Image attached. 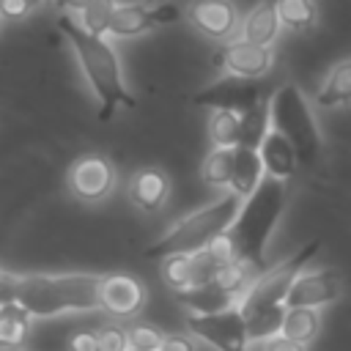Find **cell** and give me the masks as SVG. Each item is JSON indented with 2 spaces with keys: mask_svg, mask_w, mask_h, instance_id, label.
<instances>
[{
  "mask_svg": "<svg viewBox=\"0 0 351 351\" xmlns=\"http://www.w3.org/2000/svg\"><path fill=\"white\" fill-rule=\"evenodd\" d=\"M101 277L88 271L69 274H5L0 271V307L14 304L30 318L101 310Z\"/></svg>",
  "mask_w": 351,
  "mask_h": 351,
  "instance_id": "cell-1",
  "label": "cell"
},
{
  "mask_svg": "<svg viewBox=\"0 0 351 351\" xmlns=\"http://www.w3.org/2000/svg\"><path fill=\"white\" fill-rule=\"evenodd\" d=\"M58 30L74 47V55L82 66V74H85V80H88L96 101H99V118L107 121L118 107H134V99L123 85L121 60H118L115 49L110 47V41H104V36L88 33L80 25V19H74L71 14L58 16Z\"/></svg>",
  "mask_w": 351,
  "mask_h": 351,
  "instance_id": "cell-2",
  "label": "cell"
},
{
  "mask_svg": "<svg viewBox=\"0 0 351 351\" xmlns=\"http://www.w3.org/2000/svg\"><path fill=\"white\" fill-rule=\"evenodd\" d=\"M285 203H288V184L269 178V176L250 197L241 200V208L228 230L236 261L263 269V255H266L269 239L277 230V222L285 211Z\"/></svg>",
  "mask_w": 351,
  "mask_h": 351,
  "instance_id": "cell-3",
  "label": "cell"
},
{
  "mask_svg": "<svg viewBox=\"0 0 351 351\" xmlns=\"http://www.w3.org/2000/svg\"><path fill=\"white\" fill-rule=\"evenodd\" d=\"M241 208V197L228 192L219 195L217 200L206 203L203 208L186 214L184 219H178L165 236H159L151 247H148V258H170V255H184V252H200L208 244H214L217 239H222L236 214Z\"/></svg>",
  "mask_w": 351,
  "mask_h": 351,
  "instance_id": "cell-4",
  "label": "cell"
},
{
  "mask_svg": "<svg viewBox=\"0 0 351 351\" xmlns=\"http://www.w3.org/2000/svg\"><path fill=\"white\" fill-rule=\"evenodd\" d=\"M269 107H271V129L280 132L296 148L302 165H313L321 156L324 140H321V129L313 115V107L302 93V88L293 82L280 85L271 93Z\"/></svg>",
  "mask_w": 351,
  "mask_h": 351,
  "instance_id": "cell-5",
  "label": "cell"
},
{
  "mask_svg": "<svg viewBox=\"0 0 351 351\" xmlns=\"http://www.w3.org/2000/svg\"><path fill=\"white\" fill-rule=\"evenodd\" d=\"M233 261H236V252H233V244L225 233L222 239H217L214 244H208L200 252H184V255L165 258L162 261V280L173 293H184V291H192V288L211 282Z\"/></svg>",
  "mask_w": 351,
  "mask_h": 351,
  "instance_id": "cell-6",
  "label": "cell"
},
{
  "mask_svg": "<svg viewBox=\"0 0 351 351\" xmlns=\"http://www.w3.org/2000/svg\"><path fill=\"white\" fill-rule=\"evenodd\" d=\"M318 247H321V241L313 239V241H307L304 247H299L291 258L280 261V263L271 266V269H263V271L255 277V282L247 288V293L241 296V302H239L241 313L261 310V307H274V304H285V299H288V293H291V285H293L296 277L304 271V263L313 261V255L318 252Z\"/></svg>",
  "mask_w": 351,
  "mask_h": 351,
  "instance_id": "cell-7",
  "label": "cell"
},
{
  "mask_svg": "<svg viewBox=\"0 0 351 351\" xmlns=\"http://www.w3.org/2000/svg\"><path fill=\"white\" fill-rule=\"evenodd\" d=\"M186 326L197 340H206L217 351H250V332L241 307L206 313V315L189 313Z\"/></svg>",
  "mask_w": 351,
  "mask_h": 351,
  "instance_id": "cell-8",
  "label": "cell"
},
{
  "mask_svg": "<svg viewBox=\"0 0 351 351\" xmlns=\"http://www.w3.org/2000/svg\"><path fill=\"white\" fill-rule=\"evenodd\" d=\"M192 101L197 107H208V110H228V112H247L255 104L263 101V88L258 85V80H241V77H219L217 82L200 88Z\"/></svg>",
  "mask_w": 351,
  "mask_h": 351,
  "instance_id": "cell-9",
  "label": "cell"
},
{
  "mask_svg": "<svg viewBox=\"0 0 351 351\" xmlns=\"http://www.w3.org/2000/svg\"><path fill=\"white\" fill-rule=\"evenodd\" d=\"M69 189L77 200L82 203H99L104 200L112 186H115V170L112 165L99 156V154H88V156H80L71 167H69Z\"/></svg>",
  "mask_w": 351,
  "mask_h": 351,
  "instance_id": "cell-10",
  "label": "cell"
},
{
  "mask_svg": "<svg viewBox=\"0 0 351 351\" xmlns=\"http://www.w3.org/2000/svg\"><path fill=\"white\" fill-rule=\"evenodd\" d=\"M343 291H346V285H343V277L337 269H313V271H302L296 277L285 304L321 310L326 304H335L343 296Z\"/></svg>",
  "mask_w": 351,
  "mask_h": 351,
  "instance_id": "cell-11",
  "label": "cell"
},
{
  "mask_svg": "<svg viewBox=\"0 0 351 351\" xmlns=\"http://www.w3.org/2000/svg\"><path fill=\"white\" fill-rule=\"evenodd\" d=\"M217 66L230 77L261 80L274 66V52L269 47H258L244 38H233L217 49Z\"/></svg>",
  "mask_w": 351,
  "mask_h": 351,
  "instance_id": "cell-12",
  "label": "cell"
},
{
  "mask_svg": "<svg viewBox=\"0 0 351 351\" xmlns=\"http://www.w3.org/2000/svg\"><path fill=\"white\" fill-rule=\"evenodd\" d=\"M186 19L195 30L214 41H233L241 27V16L233 0H192L186 5Z\"/></svg>",
  "mask_w": 351,
  "mask_h": 351,
  "instance_id": "cell-13",
  "label": "cell"
},
{
  "mask_svg": "<svg viewBox=\"0 0 351 351\" xmlns=\"http://www.w3.org/2000/svg\"><path fill=\"white\" fill-rule=\"evenodd\" d=\"M145 285L132 274H104L99 288L101 310L112 318H134L145 304Z\"/></svg>",
  "mask_w": 351,
  "mask_h": 351,
  "instance_id": "cell-14",
  "label": "cell"
},
{
  "mask_svg": "<svg viewBox=\"0 0 351 351\" xmlns=\"http://www.w3.org/2000/svg\"><path fill=\"white\" fill-rule=\"evenodd\" d=\"M129 197L143 211H159L170 197V178L159 167H143L129 181Z\"/></svg>",
  "mask_w": 351,
  "mask_h": 351,
  "instance_id": "cell-15",
  "label": "cell"
},
{
  "mask_svg": "<svg viewBox=\"0 0 351 351\" xmlns=\"http://www.w3.org/2000/svg\"><path fill=\"white\" fill-rule=\"evenodd\" d=\"M280 27H282V22H280V14H277L274 0H261V3H255L244 14V19H241V36L239 38L271 49V44L280 36Z\"/></svg>",
  "mask_w": 351,
  "mask_h": 351,
  "instance_id": "cell-16",
  "label": "cell"
},
{
  "mask_svg": "<svg viewBox=\"0 0 351 351\" xmlns=\"http://www.w3.org/2000/svg\"><path fill=\"white\" fill-rule=\"evenodd\" d=\"M258 151H261L266 176H269V178H277V181H285V184L293 178L296 167L302 165L296 148H293L280 132H274V129L266 134V140H263V145H261Z\"/></svg>",
  "mask_w": 351,
  "mask_h": 351,
  "instance_id": "cell-17",
  "label": "cell"
},
{
  "mask_svg": "<svg viewBox=\"0 0 351 351\" xmlns=\"http://www.w3.org/2000/svg\"><path fill=\"white\" fill-rule=\"evenodd\" d=\"M266 178V167L261 159V151L236 145L233 151V178H230V192L239 195L241 200L250 197Z\"/></svg>",
  "mask_w": 351,
  "mask_h": 351,
  "instance_id": "cell-18",
  "label": "cell"
},
{
  "mask_svg": "<svg viewBox=\"0 0 351 351\" xmlns=\"http://www.w3.org/2000/svg\"><path fill=\"white\" fill-rule=\"evenodd\" d=\"M176 299L195 315H206V313H222V310H230V307H239V296L230 293L225 285H219L217 280L200 285V288H192V291H184V293H176Z\"/></svg>",
  "mask_w": 351,
  "mask_h": 351,
  "instance_id": "cell-19",
  "label": "cell"
},
{
  "mask_svg": "<svg viewBox=\"0 0 351 351\" xmlns=\"http://www.w3.org/2000/svg\"><path fill=\"white\" fill-rule=\"evenodd\" d=\"M315 104L321 110H340V107H351V58L337 60L324 82L315 90Z\"/></svg>",
  "mask_w": 351,
  "mask_h": 351,
  "instance_id": "cell-20",
  "label": "cell"
},
{
  "mask_svg": "<svg viewBox=\"0 0 351 351\" xmlns=\"http://www.w3.org/2000/svg\"><path fill=\"white\" fill-rule=\"evenodd\" d=\"M156 27V14L154 8L148 5H140V3H121L112 14V22H110V36H118V38H132V36H140L145 30Z\"/></svg>",
  "mask_w": 351,
  "mask_h": 351,
  "instance_id": "cell-21",
  "label": "cell"
},
{
  "mask_svg": "<svg viewBox=\"0 0 351 351\" xmlns=\"http://www.w3.org/2000/svg\"><path fill=\"white\" fill-rule=\"evenodd\" d=\"M285 313H288V304H274V307H261V310L244 313L250 343H266V340L282 335Z\"/></svg>",
  "mask_w": 351,
  "mask_h": 351,
  "instance_id": "cell-22",
  "label": "cell"
},
{
  "mask_svg": "<svg viewBox=\"0 0 351 351\" xmlns=\"http://www.w3.org/2000/svg\"><path fill=\"white\" fill-rule=\"evenodd\" d=\"M271 132V107L269 99H263L261 104H255L252 110L241 112V134H239V145L244 148H261L266 134Z\"/></svg>",
  "mask_w": 351,
  "mask_h": 351,
  "instance_id": "cell-23",
  "label": "cell"
},
{
  "mask_svg": "<svg viewBox=\"0 0 351 351\" xmlns=\"http://www.w3.org/2000/svg\"><path fill=\"white\" fill-rule=\"evenodd\" d=\"M282 27L293 33H307L318 22V5L315 0H274Z\"/></svg>",
  "mask_w": 351,
  "mask_h": 351,
  "instance_id": "cell-24",
  "label": "cell"
},
{
  "mask_svg": "<svg viewBox=\"0 0 351 351\" xmlns=\"http://www.w3.org/2000/svg\"><path fill=\"white\" fill-rule=\"evenodd\" d=\"M318 329H321L318 310H310V307H288L285 324H282V335L288 340H296V343L307 346L310 340L318 337Z\"/></svg>",
  "mask_w": 351,
  "mask_h": 351,
  "instance_id": "cell-25",
  "label": "cell"
},
{
  "mask_svg": "<svg viewBox=\"0 0 351 351\" xmlns=\"http://www.w3.org/2000/svg\"><path fill=\"white\" fill-rule=\"evenodd\" d=\"M30 315L14 304L0 307V348H19L30 335Z\"/></svg>",
  "mask_w": 351,
  "mask_h": 351,
  "instance_id": "cell-26",
  "label": "cell"
},
{
  "mask_svg": "<svg viewBox=\"0 0 351 351\" xmlns=\"http://www.w3.org/2000/svg\"><path fill=\"white\" fill-rule=\"evenodd\" d=\"M241 134V115L228 110H211L208 115V140L214 148H236Z\"/></svg>",
  "mask_w": 351,
  "mask_h": 351,
  "instance_id": "cell-27",
  "label": "cell"
},
{
  "mask_svg": "<svg viewBox=\"0 0 351 351\" xmlns=\"http://www.w3.org/2000/svg\"><path fill=\"white\" fill-rule=\"evenodd\" d=\"M233 151L236 148H211L200 165V178L208 186H230L233 178Z\"/></svg>",
  "mask_w": 351,
  "mask_h": 351,
  "instance_id": "cell-28",
  "label": "cell"
},
{
  "mask_svg": "<svg viewBox=\"0 0 351 351\" xmlns=\"http://www.w3.org/2000/svg\"><path fill=\"white\" fill-rule=\"evenodd\" d=\"M118 3L115 0H93L82 14H80V25L93 33V36H104L110 33V22H112V14H115Z\"/></svg>",
  "mask_w": 351,
  "mask_h": 351,
  "instance_id": "cell-29",
  "label": "cell"
},
{
  "mask_svg": "<svg viewBox=\"0 0 351 351\" xmlns=\"http://www.w3.org/2000/svg\"><path fill=\"white\" fill-rule=\"evenodd\" d=\"M126 335H129V348L134 351H159L165 340V335L154 324H134L126 329Z\"/></svg>",
  "mask_w": 351,
  "mask_h": 351,
  "instance_id": "cell-30",
  "label": "cell"
},
{
  "mask_svg": "<svg viewBox=\"0 0 351 351\" xmlns=\"http://www.w3.org/2000/svg\"><path fill=\"white\" fill-rule=\"evenodd\" d=\"M99 351H129V335L118 324H104L99 329Z\"/></svg>",
  "mask_w": 351,
  "mask_h": 351,
  "instance_id": "cell-31",
  "label": "cell"
},
{
  "mask_svg": "<svg viewBox=\"0 0 351 351\" xmlns=\"http://www.w3.org/2000/svg\"><path fill=\"white\" fill-rule=\"evenodd\" d=\"M69 351H99V329H77L69 335Z\"/></svg>",
  "mask_w": 351,
  "mask_h": 351,
  "instance_id": "cell-32",
  "label": "cell"
},
{
  "mask_svg": "<svg viewBox=\"0 0 351 351\" xmlns=\"http://www.w3.org/2000/svg\"><path fill=\"white\" fill-rule=\"evenodd\" d=\"M44 0H0V16L3 19H22L30 11H36Z\"/></svg>",
  "mask_w": 351,
  "mask_h": 351,
  "instance_id": "cell-33",
  "label": "cell"
},
{
  "mask_svg": "<svg viewBox=\"0 0 351 351\" xmlns=\"http://www.w3.org/2000/svg\"><path fill=\"white\" fill-rule=\"evenodd\" d=\"M159 351H197V348H195V340H192L189 335L173 332V335H165Z\"/></svg>",
  "mask_w": 351,
  "mask_h": 351,
  "instance_id": "cell-34",
  "label": "cell"
},
{
  "mask_svg": "<svg viewBox=\"0 0 351 351\" xmlns=\"http://www.w3.org/2000/svg\"><path fill=\"white\" fill-rule=\"evenodd\" d=\"M261 351H307V346H302V343H296V340H288L285 335H277V337L266 340Z\"/></svg>",
  "mask_w": 351,
  "mask_h": 351,
  "instance_id": "cell-35",
  "label": "cell"
},
{
  "mask_svg": "<svg viewBox=\"0 0 351 351\" xmlns=\"http://www.w3.org/2000/svg\"><path fill=\"white\" fill-rule=\"evenodd\" d=\"M93 0H52V5L58 8V11H63V14H69V11H85L88 5H90Z\"/></svg>",
  "mask_w": 351,
  "mask_h": 351,
  "instance_id": "cell-36",
  "label": "cell"
},
{
  "mask_svg": "<svg viewBox=\"0 0 351 351\" xmlns=\"http://www.w3.org/2000/svg\"><path fill=\"white\" fill-rule=\"evenodd\" d=\"M3 351H19V348H3Z\"/></svg>",
  "mask_w": 351,
  "mask_h": 351,
  "instance_id": "cell-37",
  "label": "cell"
},
{
  "mask_svg": "<svg viewBox=\"0 0 351 351\" xmlns=\"http://www.w3.org/2000/svg\"><path fill=\"white\" fill-rule=\"evenodd\" d=\"M129 351H134V348H129Z\"/></svg>",
  "mask_w": 351,
  "mask_h": 351,
  "instance_id": "cell-38",
  "label": "cell"
},
{
  "mask_svg": "<svg viewBox=\"0 0 351 351\" xmlns=\"http://www.w3.org/2000/svg\"><path fill=\"white\" fill-rule=\"evenodd\" d=\"M0 19H3V16H0Z\"/></svg>",
  "mask_w": 351,
  "mask_h": 351,
  "instance_id": "cell-39",
  "label": "cell"
}]
</instances>
